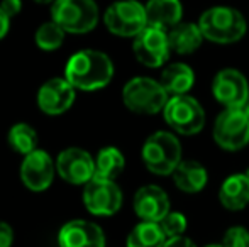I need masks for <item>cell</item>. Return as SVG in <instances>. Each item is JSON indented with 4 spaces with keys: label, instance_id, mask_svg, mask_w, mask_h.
Segmentation results:
<instances>
[{
    "label": "cell",
    "instance_id": "obj_1",
    "mask_svg": "<svg viewBox=\"0 0 249 247\" xmlns=\"http://www.w3.org/2000/svg\"><path fill=\"white\" fill-rule=\"evenodd\" d=\"M65 78L80 92H95L112 82L114 63L102 51L82 49L66 63Z\"/></svg>",
    "mask_w": 249,
    "mask_h": 247
},
{
    "label": "cell",
    "instance_id": "obj_2",
    "mask_svg": "<svg viewBox=\"0 0 249 247\" xmlns=\"http://www.w3.org/2000/svg\"><path fill=\"white\" fill-rule=\"evenodd\" d=\"M198 26L205 39L217 44H231L243 39L246 34V20L239 10L232 7H212L200 16Z\"/></svg>",
    "mask_w": 249,
    "mask_h": 247
},
{
    "label": "cell",
    "instance_id": "obj_3",
    "mask_svg": "<svg viewBox=\"0 0 249 247\" xmlns=\"http://www.w3.org/2000/svg\"><path fill=\"white\" fill-rule=\"evenodd\" d=\"M144 166L153 175L166 176L181 163V144L171 132L158 131L144 141L141 149Z\"/></svg>",
    "mask_w": 249,
    "mask_h": 247
},
{
    "label": "cell",
    "instance_id": "obj_4",
    "mask_svg": "<svg viewBox=\"0 0 249 247\" xmlns=\"http://www.w3.org/2000/svg\"><path fill=\"white\" fill-rule=\"evenodd\" d=\"M168 93L160 82L148 76L129 80L122 88V102L131 112L141 115H154L163 112L168 103Z\"/></svg>",
    "mask_w": 249,
    "mask_h": 247
},
{
    "label": "cell",
    "instance_id": "obj_5",
    "mask_svg": "<svg viewBox=\"0 0 249 247\" xmlns=\"http://www.w3.org/2000/svg\"><path fill=\"white\" fill-rule=\"evenodd\" d=\"M51 17L70 34H85L99 22V7L93 0H54Z\"/></svg>",
    "mask_w": 249,
    "mask_h": 247
},
{
    "label": "cell",
    "instance_id": "obj_6",
    "mask_svg": "<svg viewBox=\"0 0 249 247\" xmlns=\"http://www.w3.org/2000/svg\"><path fill=\"white\" fill-rule=\"evenodd\" d=\"M166 124L181 135L198 134L205 125V112L197 99L190 95H175L163 109Z\"/></svg>",
    "mask_w": 249,
    "mask_h": 247
},
{
    "label": "cell",
    "instance_id": "obj_7",
    "mask_svg": "<svg viewBox=\"0 0 249 247\" xmlns=\"http://www.w3.org/2000/svg\"><path fill=\"white\" fill-rule=\"evenodd\" d=\"M213 141L226 151H239L249 144V117L243 109H224L212 129Z\"/></svg>",
    "mask_w": 249,
    "mask_h": 247
},
{
    "label": "cell",
    "instance_id": "obj_8",
    "mask_svg": "<svg viewBox=\"0 0 249 247\" xmlns=\"http://www.w3.org/2000/svg\"><path fill=\"white\" fill-rule=\"evenodd\" d=\"M104 22L112 34L121 37H136L146 26V5L136 0H121L105 10Z\"/></svg>",
    "mask_w": 249,
    "mask_h": 247
},
{
    "label": "cell",
    "instance_id": "obj_9",
    "mask_svg": "<svg viewBox=\"0 0 249 247\" xmlns=\"http://www.w3.org/2000/svg\"><path fill=\"white\" fill-rule=\"evenodd\" d=\"M83 203L92 215L110 217L122 207V191L115 180L93 176L83 186Z\"/></svg>",
    "mask_w": 249,
    "mask_h": 247
},
{
    "label": "cell",
    "instance_id": "obj_10",
    "mask_svg": "<svg viewBox=\"0 0 249 247\" xmlns=\"http://www.w3.org/2000/svg\"><path fill=\"white\" fill-rule=\"evenodd\" d=\"M134 56L148 68H160L170 58L171 48L168 41V31L154 26H146L132 43Z\"/></svg>",
    "mask_w": 249,
    "mask_h": 247
},
{
    "label": "cell",
    "instance_id": "obj_11",
    "mask_svg": "<svg viewBox=\"0 0 249 247\" xmlns=\"http://www.w3.org/2000/svg\"><path fill=\"white\" fill-rule=\"evenodd\" d=\"M56 173L70 185L85 186L95 176V158L82 148H68L56 158Z\"/></svg>",
    "mask_w": 249,
    "mask_h": 247
},
{
    "label": "cell",
    "instance_id": "obj_12",
    "mask_svg": "<svg viewBox=\"0 0 249 247\" xmlns=\"http://www.w3.org/2000/svg\"><path fill=\"white\" fill-rule=\"evenodd\" d=\"M212 93L226 109H243L249 99V83L237 69H220L212 82Z\"/></svg>",
    "mask_w": 249,
    "mask_h": 247
},
{
    "label": "cell",
    "instance_id": "obj_13",
    "mask_svg": "<svg viewBox=\"0 0 249 247\" xmlns=\"http://www.w3.org/2000/svg\"><path fill=\"white\" fill-rule=\"evenodd\" d=\"M56 173V161L44 149L37 148L36 151L24 156L20 163V181L31 191H44L51 186Z\"/></svg>",
    "mask_w": 249,
    "mask_h": 247
},
{
    "label": "cell",
    "instance_id": "obj_14",
    "mask_svg": "<svg viewBox=\"0 0 249 247\" xmlns=\"http://www.w3.org/2000/svg\"><path fill=\"white\" fill-rule=\"evenodd\" d=\"M76 88L66 78H51L37 92V107L46 115H61L71 109Z\"/></svg>",
    "mask_w": 249,
    "mask_h": 247
},
{
    "label": "cell",
    "instance_id": "obj_15",
    "mask_svg": "<svg viewBox=\"0 0 249 247\" xmlns=\"http://www.w3.org/2000/svg\"><path fill=\"white\" fill-rule=\"evenodd\" d=\"M59 247H105V234L89 220H70L58 232Z\"/></svg>",
    "mask_w": 249,
    "mask_h": 247
},
{
    "label": "cell",
    "instance_id": "obj_16",
    "mask_svg": "<svg viewBox=\"0 0 249 247\" xmlns=\"http://www.w3.org/2000/svg\"><path fill=\"white\" fill-rule=\"evenodd\" d=\"M132 207L141 220L160 222L170 212V198L161 186L146 185L136 191Z\"/></svg>",
    "mask_w": 249,
    "mask_h": 247
},
{
    "label": "cell",
    "instance_id": "obj_17",
    "mask_svg": "<svg viewBox=\"0 0 249 247\" xmlns=\"http://www.w3.org/2000/svg\"><path fill=\"white\" fill-rule=\"evenodd\" d=\"M219 200L227 210L239 212L249 203V175L236 173L224 180L219 190Z\"/></svg>",
    "mask_w": 249,
    "mask_h": 247
},
{
    "label": "cell",
    "instance_id": "obj_18",
    "mask_svg": "<svg viewBox=\"0 0 249 247\" xmlns=\"http://www.w3.org/2000/svg\"><path fill=\"white\" fill-rule=\"evenodd\" d=\"M181 16H183V7L180 0H149L146 3L148 26L170 31L171 27L180 24Z\"/></svg>",
    "mask_w": 249,
    "mask_h": 247
},
{
    "label": "cell",
    "instance_id": "obj_19",
    "mask_svg": "<svg viewBox=\"0 0 249 247\" xmlns=\"http://www.w3.org/2000/svg\"><path fill=\"white\" fill-rule=\"evenodd\" d=\"M173 183L183 193H198L209 181V173L198 161H181L171 173Z\"/></svg>",
    "mask_w": 249,
    "mask_h": 247
},
{
    "label": "cell",
    "instance_id": "obj_20",
    "mask_svg": "<svg viewBox=\"0 0 249 247\" xmlns=\"http://www.w3.org/2000/svg\"><path fill=\"white\" fill-rule=\"evenodd\" d=\"M205 39L198 24L180 22L168 31V41H170L171 51L177 54H192L202 46V41Z\"/></svg>",
    "mask_w": 249,
    "mask_h": 247
},
{
    "label": "cell",
    "instance_id": "obj_21",
    "mask_svg": "<svg viewBox=\"0 0 249 247\" xmlns=\"http://www.w3.org/2000/svg\"><path fill=\"white\" fill-rule=\"evenodd\" d=\"M160 83L168 95H187L195 83V73L185 63H171L161 71Z\"/></svg>",
    "mask_w": 249,
    "mask_h": 247
},
{
    "label": "cell",
    "instance_id": "obj_22",
    "mask_svg": "<svg viewBox=\"0 0 249 247\" xmlns=\"http://www.w3.org/2000/svg\"><path fill=\"white\" fill-rule=\"evenodd\" d=\"M166 234L161 229L160 222H139L127 235V247H163Z\"/></svg>",
    "mask_w": 249,
    "mask_h": 247
},
{
    "label": "cell",
    "instance_id": "obj_23",
    "mask_svg": "<svg viewBox=\"0 0 249 247\" xmlns=\"http://www.w3.org/2000/svg\"><path fill=\"white\" fill-rule=\"evenodd\" d=\"M125 168V158L114 146L102 148L95 156V176L115 180Z\"/></svg>",
    "mask_w": 249,
    "mask_h": 247
},
{
    "label": "cell",
    "instance_id": "obj_24",
    "mask_svg": "<svg viewBox=\"0 0 249 247\" xmlns=\"http://www.w3.org/2000/svg\"><path fill=\"white\" fill-rule=\"evenodd\" d=\"M7 141H9V146L19 154L26 156L29 152L36 151L37 149V134L29 124H14L10 127L9 134H7Z\"/></svg>",
    "mask_w": 249,
    "mask_h": 247
},
{
    "label": "cell",
    "instance_id": "obj_25",
    "mask_svg": "<svg viewBox=\"0 0 249 247\" xmlns=\"http://www.w3.org/2000/svg\"><path fill=\"white\" fill-rule=\"evenodd\" d=\"M65 34L66 31L59 24H56L54 20H51V22H44L36 31L34 41H36L37 48H41L43 51H54L63 44Z\"/></svg>",
    "mask_w": 249,
    "mask_h": 247
},
{
    "label": "cell",
    "instance_id": "obj_26",
    "mask_svg": "<svg viewBox=\"0 0 249 247\" xmlns=\"http://www.w3.org/2000/svg\"><path fill=\"white\" fill-rule=\"evenodd\" d=\"M160 225L163 229V232L166 234L168 239L171 237H180L187 232L188 222L187 217L180 212H168L163 218L160 220Z\"/></svg>",
    "mask_w": 249,
    "mask_h": 247
},
{
    "label": "cell",
    "instance_id": "obj_27",
    "mask_svg": "<svg viewBox=\"0 0 249 247\" xmlns=\"http://www.w3.org/2000/svg\"><path fill=\"white\" fill-rule=\"evenodd\" d=\"M224 247H249V231L244 227H231L224 234Z\"/></svg>",
    "mask_w": 249,
    "mask_h": 247
},
{
    "label": "cell",
    "instance_id": "obj_28",
    "mask_svg": "<svg viewBox=\"0 0 249 247\" xmlns=\"http://www.w3.org/2000/svg\"><path fill=\"white\" fill-rule=\"evenodd\" d=\"M14 242V229L0 220V247H10Z\"/></svg>",
    "mask_w": 249,
    "mask_h": 247
},
{
    "label": "cell",
    "instance_id": "obj_29",
    "mask_svg": "<svg viewBox=\"0 0 249 247\" xmlns=\"http://www.w3.org/2000/svg\"><path fill=\"white\" fill-rule=\"evenodd\" d=\"M0 7H2L3 12L12 19L14 16H17V14L20 12V9H22V2H20V0H2Z\"/></svg>",
    "mask_w": 249,
    "mask_h": 247
},
{
    "label": "cell",
    "instance_id": "obj_30",
    "mask_svg": "<svg viewBox=\"0 0 249 247\" xmlns=\"http://www.w3.org/2000/svg\"><path fill=\"white\" fill-rule=\"evenodd\" d=\"M163 247H197V246H195L188 237H185V235H180V237L166 239V242H164Z\"/></svg>",
    "mask_w": 249,
    "mask_h": 247
},
{
    "label": "cell",
    "instance_id": "obj_31",
    "mask_svg": "<svg viewBox=\"0 0 249 247\" xmlns=\"http://www.w3.org/2000/svg\"><path fill=\"white\" fill-rule=\"evenodd\" d=\"M9 27H10V17L7 16L2 10V7H0V39H3V37L7 36Z\"/></svg>",
    "mask_w": 249,
    "mask_h": 247
},
{
    "label": "cell",
    "instance_id": "obj_32",
    "mask_svg": "<svg viewBox=\"0 0 249 247\" xmlns=\"http://www.w3.org/2000/svg\"><path fill=\"white\" fill-rule=\"evenodd\" d=\"M243 110H244V112H246V114H248V117H249V99H248V102H246V103H244Z\"/></svg>",
    "mask_w": 249,
    "mask_h": 247
},
{
    "label": "cell",
    "instance_id": "obj_33",
    "mask_svg": "<svg viewBox=\"0 0 249 247\" xmlns=\"http://www.w3.org/2000/svg\"><path fill=\"white\" fill-rule=\"evenodd\" d=\"M34 2H39V3H50V2H54V0H34Z\"/></svg>",
    "mask_w": 249,
    "mask_h": 247
},
{
    "label": "cell",
    "instance_id": "obj_34",
    "mask_svg": "<svg viewBox=\"0 0 249 247\" xmlns=\"http://www.w3.org/2000/svg\"><path fill=\"white\" fill-rule=\"evenodd\" d=\"M205 247H224V244H209V246H205Z\"/></svg>",
    "mask_w": 249,
    "mask_h": 247
}]
</instances>
